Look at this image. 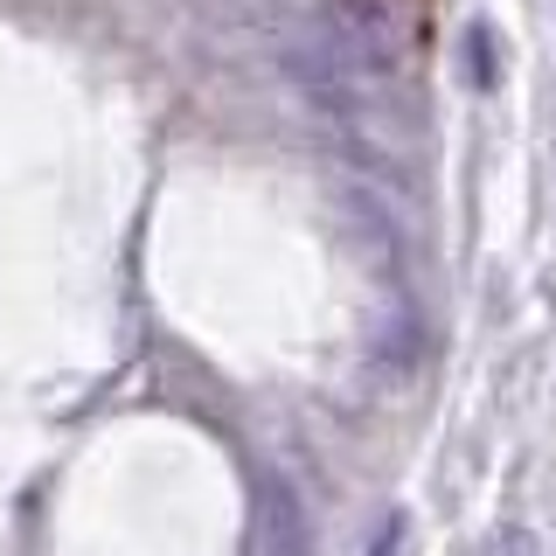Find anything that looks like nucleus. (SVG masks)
Listing matches in <instances>:
<instances>
[{
  "mask_svg": "<svg viewBox=\"0 0 556 556\" xmlns=\"http://www.w3.org/2000/svg\"><path fill=\"white\" fill-rule=\"evenodd\" d=\"M313 549V521L292 480L265 473L257 480V508H251V556H306Z\"/></svg>",
  "mask_w": 556,
  "mask_h": 556,
  "instance_id": "obj_1",
  "label": "nucleus"
}]
</instances>
